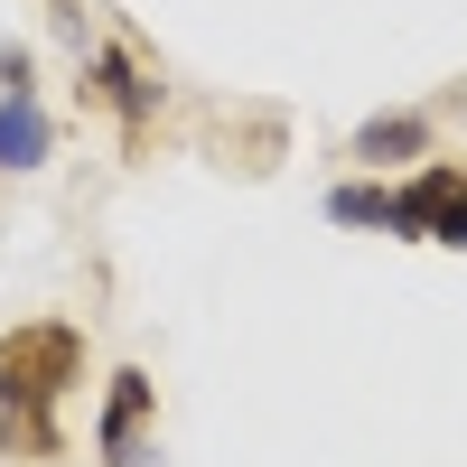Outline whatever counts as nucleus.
<instances>
[{
    "label": "nucleus",
    "mask_w": 467,
    "mask_h": 467,
    "mask_svg": "<svg viewBox=\"0 0 467 467\" xmlns=\"http://www.w3.org/2000/svg\"><path fill=\"white\" fill-rule=\"evenodd\" d=\"M75 365H85V346H75V327H19L0 337V411H10V440L28 458L57 449V393L75 383Z\"/></svg>",
    "instance_id": "1"
},
{
    "label": "nucleus",
    "mask_w": 467,
    "mask_h": 467,
    "mask_svg": "<svg viewBox=\"0 0 467 467\" xmlns=\"http://www.w3.org/2000/svg\"><path fill=\"white\" fill-rule=\"evenodd\" d=\"M346 224H393V234H431V244L467 253V169H420L411 187H337Z\"/></svg>",
    "instance_id": "2"
},
{
    "label": "nucleus",
    "mask_w": 467,
    "mask_h": 467,
    "mask_svg": "<svg viewBox=\"0 0 467 467\" xmlns=\"http://www.w3.org/2000/svg\"><path fill=\"white\" fill-rule=\"evenodd\" d=\"M140 420H150V374H112V402H103V458H140Z\"/></svg>",
    "instance_id": "3"
},
{
    "label": "nucleus",
    "mask_w": 467,
    "mask_h": 467,
    "mask_svg": "<svg viewBox=\"0 0 467 467\" xmlns=\"http://www.w3.org/2000/svg\"><path fill=\"white\" fill-rule=\"evenodd\" d=\"M47 160V112L28 103V85H10V103H0V169H37Z\"/></svg>",
    "instance_id": "4"
},
{
    "label": "nucleus",
    "mask_w": 467,
    "mask_h": 467,
    "mask_svg": "<svg viewBox=\"0 0 467 467\" xmlns=\"http://www.w3.org/2000/svg\"><path fill=\"white\" fill-rule=\"evenodd\" d=\"M402 150H420V122L402 112V122H365L356 131V160H402Z\"/></svg>",
    "instance_id": "5"
}]
</instances>
